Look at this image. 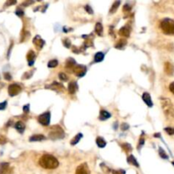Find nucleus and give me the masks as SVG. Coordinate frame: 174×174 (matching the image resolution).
<instances>
[{"label":"nucleus","instance_id":"f257e3e1","mask_svg":"<svg viewBox=\"0 0 174 174\" xmlns=\"http://www.w3.org/2000/svg\"><path fill=\"white\" fill-rule=\"evenodd\" d=\"M39 165L45 168V169H55L59 166V162L58 160L52 155L45 154L41 156L39 159Z\"/></svg>","mask_w":174,"mask_h":174},{"label":"nucleus","instance_id":"f03ea898","mask_svg":"<svg viewBox=\"0 0 174 174\" xmlns=\"http://www.w3.org/2000/svg\"><path fill=\"white\" fill-rule=\"evenodd\" d=\"M160 27L166 35H174V21L169 18L163 19L161 21Z\"/></svg>","mask_w":174,"mask_h":174},{"label":"nucleus","instance_id":"7ed1b4c3","mask_svg":"<svg viewBox=\"0 0 174 174\" xmlns=\"http://www.w3.org/2000/svg\"><path fill=\"white\" fill-rule=\"evenodd\" d=\"M162 105L163 111L166 117L174 120V105L171 100L168 99H163L162 100Z\"/></svg>","mask_w":174,"mask_h":174},{"label":"nucleus","instance_id":"20e7f679","mask_svg":"<svg viewBox=\"0 0 174 174\" xmlns=\"http://www.w3.org/2000/svg\"><path fill=\"white\" fill-rule=\"evenodd\" d=\"M49 137L51 139H54V140L61 139V138H63L65 137V132H64L61 127H60L59 125H55V126H53L50 128Z\"/></svg>","mask_w":174,"mask_h":174},{"label":"nucleus","instance_id":"39448f33","mask_svg":"<svg viewBox=\"0 0 174 174\" xmlns=\"http://www.w3.org/2000/svg\"><path fill=\"white\" fill-rule=\"evenodd\" d=\"M38 122L43 126H48L50 122V112H44L38 116Z\"/></svg>","mask_w":174,"mask_h":174},{"label":"nucleus","instance_id":"423d86ee","mask_svg":"<svg viewBox=\"0 0 174 174\" xmlns=\"http://www.w3.org/2000/svg\"><path fill=\"white\" fill-rule=\"evenodd\" d=\"M21 91V86L19 84H16V83H13L11 85H10L9 88H8L9 94L11 97L17 95Z\"/></svg>","mask_w":174,"mask_h":174},{"label":"nucleus","instance_id":"0eeeda50","mask_svg":"<svg viewBox=\"0 0 174 174\" xmlns=\"http://www.w3.org/2000/svg\"><path fill=\"white\" fill-rule=\"evenodd\" d=\"M73 72L77 76L81 77L83 76L87 72V68L85 65H76L73 69Z\"/></svg>","mask_w":174,"mask_h":174},{"label":"nucleus","instance_id":"6e6552de","mask_svg":"<svg viewBox=\"0 0 174 174\" xmlns=\"http://www.w3.org/2000/svg\"><path fill=\"white\" fill-rule=\"evenodd\" d=\"M76 174H90V170L87 163H83L79 165L76 170Z\"/></svg>","mask_w":174,"mask_h":174},{"label":"nucleus","instance_id":"1a4fd4ad","mask_svg":"<svg viewBox=\"0 0 174 174\" xmlns=\"http://www.w3.org/2000/svg\"><path fill=\"white\" fill-rule=\"evenodd\" d=\"M33 43H34V45L36 46V48H37V50H40L43 49V47L44 46V44H45V42H44V40L42 38V37H40V36H36V37H34V39H33Z\"/></svg>","mask_w":174,"mask_h":174},{"label":"nucleus","instance_id":"9d476101","mask_svg":"<svg viewBox=\"0 0 174 174\" xmlns=\"http://www.w3.org/2000/svg\"><path fill=\"white\" fill-rule=\"evenodd\" d=\"M164 70L165 72L169 76H173L174 73V65L170 62H166L164 65Z\"/></svg>","mask_w":174,"mask_h":174},{"label":"nucleus","instance_id":"9b49d317","mask_svg":"<svg viewBox=\"0 0 174 174\" xmlns=\"http://www.w3.org/2000/svg\"><path fill=\"white\" fill-rule=\"evenodd\" d=\"M76 65V61H75L74 59L69 58V59L66 61L65 68H66V70H68L69 72H73V69H74Z\"/></svg>","mask_w":174,"mask_h":174},{"label":"nucleus","instance_id":"f8f14e48","mask_svg":"<svg viewBox=\"0 0 174 174\" xmlns=\"http://www.w3.org/2000/svg\"><path fill=\"white\" fill-rule=\"evenodd\" d=\"M26 58H27L28 65H32L34 64V61H35V58H36V54H35V53H34L32 50H30V51L27 53Z\"/></svg>","mask_w":174,"mask_h":174},{"label":"nucleus","instance_id":"ddd939ff","mask_svg":"<svg viewBox=\"0 0 174 174\" xmlns=\"http://www.w3.org/2000/svg\"><path fill=\"white\" fill-rule=\"evenodd\" d=\"M142 99L144 100V102L149 106V107H152L153 106V102L151 100V97L148 93H144L142 95Z\"/></svg>","mask_w":174,"mask_h":174},{"label":"nucleus","instance_id":"4468645a","mask_svg":"<svg viewBox=\"0 0 174 174\" xmlns=\"http://www.w3.org/2000/svg\"><path fill=\"white\" fill-rule=\"evenodd\" d=\"M130 32H131V30L127 26H123L119 30V35H121L122 37H129L130 36Z\"/></svg>","mask_w":174,"mask_h":174},{"label":"nucleus","instance_id":"2eb2a0df","mask_svg":"<svg viewBox=\"0 0 174 174\" xmlns=\"http://www.w3.org/2000/svg\"><path fill=\"white\" fill-rule=\"evenodd\" d=\"M10 169V164L7 162H2L0 164V174H7Z\"/></svg>","mask_w":174,"mask_h":174},{"label":"nucleus","instance_id":"dca6fc26","mask_svg":"<svg viewBox=\"0 0 174 174\" xmlns=\"http://www.w3.org/2000/svg\"><path fill=\"white\" fill-rule=\"evenodd\" d=\"M78 88V86L76 84V82H71L68 85V92L71 94H74L76 92Z\"/></svg>","mask_w":174,"mask_h":174},{"label":"nucleus","instance_id":"f3484780","mask_svg":"<svg viewBox=\"0 0 174 174\" xmlns=\"http://www.w3.org/2000/svg\"><path fill=\"white\" fill-rule=\"evenodd\" d=\"M15 128L16 130L20 133H23V132L25 131V124L22 122H17L15 123Z\"/></svg>","mask_w":174,"mask_h":174},{"label":"nucleus","instance_id":"a211bd4d","mask_svg":"<svg viewBox=\"0 0 174 174\" xmlns=\"http://www.w3.org/2000/svg\"><path fill=\"white\" fill-rule=\"evenodd\" d=\"M110 117H111V113H109V112L106 111H100V120L105 121V120H107Z\"/></svg>","mask_w":174,"mask_h":174},{"label":"nucleus","instance_id":"6ab92c4d","mask_svg":"<svg viewBox=\"0 0 174 174\" xmlns=\"http://www.w3.org/2000/svg\"><path fill=\"white\" fill-rule=\"evenodd\" d=\"M127 162L129 163V164H131V165H133V166H137L138 167L139 166V165H138V163L137 160L134 158V156L133 155H129L128 157H127Z\"/></svg>","mask_w":174,"mask_h":174},{"label":"nucleus","instance_id":"aec40b11","mask_svg":"<svg viewBox=\"0 0 174 174\" xmlns=\"http://www.w3.org/2000/svg\"><path fill=\"white\" fill-rule=\"evenodd\" d=\"M45 136H43V134H37V135H33L29 138V140L31 142H34V141H41V140H44Z\"/></svg>","mask_w":174,"mask_h":174},{"label":"nucleus","instance_id":"412c9836","mask_svg":"<svg viewBox=\"0 0 174 174\" xmlns=\"http://www.w3.org/2000/svg\"><path fill=\"white\" fill-rule=\"evenodd\" d=\"M105 58V54L102 52H98L94 56V61L95 62H101Z\"/></svg>","mask_w":174,"mask_h":174},{"label":"nucleus","instance_id":"4be33fe9","mask_svg":"<svg viewBox=\"0 0 174 174\" xmlns=\"http://www.w3.org/2000/svg\"><path fill=\"white\" fill-rule=\"evenodd\" d=\"M96 143H97V145H98L100 148H104V147H105V145H106V142H105V140L103 138L101 137L97 138V139H96Z\"/></svg>","mask_w":174,"mask_h":174},{"label":"nucleus","instance_id":"5701e85b","mask_svg":"<svg viewBox=\"0 0 174 174\" xmlns=\"http://www.w3.org/2000/svg\"><path fill=\"white\" fill-rule=\"evenodd\" d=\"M82 138H83V134H82V133H78V134H77L76 136H75V137L73 138V139L71 141V144H72V145L76 144Z\"/></svg>","mask_w":174,"mask_h":174},{"label":"nucleus","instance_id":"b1692460","mask_svg":"<svg viewBox=\"0 0 174 174\" xmlns=\"http://www.w3.org/2000/svg\"><path fill=\"white\" fill-rule=\"evenodd\" d=\"M95 32L98 34V35H102L103 33V26L101 25V23H96L95 25Z\"/></svg>","mask_w":174,"mask_h":174},{"label":"nucleus","instance_id":"393cba45","mask_svg":"<svg viewBox=\"0 0 174 174\" xmlns=\"http://www.w3.org/2000/svg\"><path fill=\"white\" fill-rule=\"evenodd\" d=\"M126 44H127V41L125 39H121V40H119L118 43L116 45V48L119 49V50L122 49V48H124L125 46H126Z\"/></svg>","mask_w":174,"mask_h":174},{"label":"nucleus","instance_id":"a878e982","mask_svg":"<svg viewBox=\"0 0 174 174\" xmlns=\"http://www.w3.org/2000/svg\"><path fill=\"white\" fill-rule=\"evenodd\" d=\"M120 3H121V2H120V1H116V2H115V3H113V5H112L111 9V10H110V13L112 14V13L116 12V11L117 10V9H118V7H119Z\"/></svg>","mask_w":174,"mask_h":174},{"label":"nucleus","instance_id":"bb28decb","mask_svg":"<svg viewBox=\"0 0 174 174\" xmlns=\"http://www.w3.org/2000/svg\"><path fill=\"white\" fill-rule=\"evenodd\" d=\"M58 65V61L56 60H52L50 61V62L48 63V66L50 68H54V67H56Z\"/></svg>","mask_w":174,"mask_h":174},{"label":"nucleus","instance_id":"cd10ccee","mask_svg":"<svg viewBox=\"0 0 174 174\" xmlns=\"http://www.w3.org/2000/svg\"><path fill=\"white\" fill-rule=\"evenodd\" d=\"M122 149H124L125 151H127V152L132 150V147H131V145L128 144H122Z\"/></svg>","mask_w":174,"mask_h":174},{"label":"nucleus","instance_id":"c85d7f7f","mask_svg":"<svg viewBox=\"0 0 174 174\" xmlns=\"http://www.w3.org/2000/svg\"><path fill=\"white\" fill-rule=\"evenodd\" d=\"M165 131L169 134V135H173L174 134V128L173 127H166Z\"/></svg>","mask_w":174,"mask_h":174},{"label":"nucleus","instance_id":"c756f323","mask_svg":"<svg viewBox=\"0 0 174 174\" xmlns=\"http://www.w3.org/2000/svg\"><path fill=\"white\" fill-rule=\"evenodd\" d=\"M159 153H160V155L162 156V158H164V159H167V158H168L167 155L165 153V151H164L163 149H162V148H160V149H159Z\"/></svg>","mask_w":174,"mask_h":174},{"label":"nucleus","instance_id":"7c9ffc66","mask_svg":"<svg viewBox=\"0 0 174 174\" xmlns=\"http://www.w3.org/2000/svg\"><path fill=\"white\" fill-rule=\"evenodd\" d=\"M63 43H64L65 47H66V48H70V47H71V41H70L68 38H65V39H64V41H63Z\"/></svg>","mask_w":174,"mask_h":174},{"label":"nucleus","instance_id":"2f4dec72","mask_svg":"<svg viewBox=\"0 0 174 174\" xmlns=\"http://www.w3.org/2000/svg\"><path fill=\"white\" fill-rule=\"evenodd\" d=\"M59 77H60V79H61V81H63V82L67 81V79H68V76L65 74V73H60V74H59Z\"/></svg>","mask_w":174,"mask_h":174},{"label":"nucleus","instance_id":"473e14b6","mask_svg":"<svg viewBox=\"0 0 174 174\" xmlns=\"http://www.w3.org/2000/svg\"><path fill=\"white\" fill-rule=\"evenodd\" d=\"M131 9H132L131 5L128 4V3H126L124 5V7H123V11H124V12H128V11L131 10Z\"/></svg>","mask_w":174,"mask_h":174},{"label":"nucleus","instance_id":"72a5a7b5","mask_svg":"<svg viewBox=\"0 0 174 174\" xmlns=\"http://www.w3.org/2000/svg\"><path fill=\"white\" fill-rule=\"evenodd\" d=\"M7 142V138L4 137L3 135L0 134V144H4Z\"/></svg>","mask_w":174,"mask_h":174},{"label":"nucleus","instance_id":"f704fd0d","mask_svg":"<svg viewBox=\"0 0 174 174\" xmlns=\"http://www.w3.org/2000/svg\"><path fill=\"white\" fill-rule=\"evenodd\" d=\"M113 174H126V172L124 170H113L112 171Z\"/></svg>","mask_w":174,"mask_h":174},{"label":"nucleus","instance_id":"c9c22d12","mask_svg":"<svg viewBox=\"0 0 174 174\" xmlns=\"http://www.w3.org/2000/svg\"><path fill=\"white\" fill-rule=\"evenodd\" d=\"M7 106V101H4L3 103H0V111L4 110Z\"/></svg>","mask_w":174,"mask_h":174},{"label":"nucleus","instance_id":"e433bc0d","mask_svg":"<svg viewBox=\"0 0 174 174\" xmlns=\"http://www.w3.org/2000/svg\"><path fill=\"white\" fill-rule=\"evenodd\" d=\"M85 10H86V11H87L88 14H93V10H92V8H91L89 5H86V6H85Z\"/></svg>","mask_w":174,"mask_h":174},{"label":"nucleus","instance_id":"4c0bfd02","mask_svg":"<svg viewBox=\"0 0 174 174\" xmlns=\"http://www.w3.org/2000/svg\"><path fill=\"white\" fill-rule=\"evenodd\" d=\"M144 137H141L140 138V140H139V144H138V149H140V147L144 145Z\"/></svg>","mask_w":174,"mask_h":174},{"label":"nucleus","instance_id":"58836bf2","mask_svg":"<svg viewBox=\"0 0 174 174\" xmlns=\"http://www.w3.org/2000/svg\"><path fill=\"white\" fill-rule=\"evenodd\" d=\"M169 89H170V91H171V92L174 94V82L170 84V86H169Z\"/></svg>","mask_w":174,"mask_h":174},{"label":"nucleus","instance_id":"ea45409f","mask_svg":"<svg viewBox=\"0 0 174 174\" xmlns=\"http://www.w3.org/2000/svg\"><path fill=\"white\" fill-rule=\"evenodd\" d=\"M16 14L19 15V16H22V15L24 14V12H23L21 10H16Z\"/></svg>","mask_w":174,"mask_h":174},{"label":"nucleus","instance_id":"a19ab883","mask_svg":"<svg viewBox=\"0 0 174 174\" xmlns=\"http://www.w3.org/2000/svg\"><path fill=\"white\" fill-rule=\"evenodd\" d=\"M4 78L6 80H11V76H10V73H5L4 74Z\"/></svg>","mask_w":174,"mask_h":174},{"label":"nucleus","instance_id":"79ce46f5","mask_svg":"<svg viewBox=\"0 0 174 174\" xmlns=\"http://www.w3.org/2000/svg\"><path fill=\"white\" fill-rule=\"evenodd\" d=\"M128 128H129V126L127 124L123 123V124L122 125V130H127V129H128Z\"/></svg>","mask_w":174,"mask_h":174},{"label":"nucleus","instance_id":"37998d69","mask_svg":"<svg viewBox=\"0 0 174 174\" xmlns=\"http://www.w3.org/2000/svg\"><path fill=\"white\" fill-rule=\"evenodd\" d=\"M24 111L25 112L29 111V105H25V106H24Z\"/></svg>","mask_w":174,"mask_h":174},{"label":"nucleus","instance_id":"c03bdc74","mask_svg":"<svg viewBox=\"0 0 174 174\" xmlns=\"http://www.w3.org/2000/svg\"><path fill=\"white\" fill-rule=\"evenodd\" d=\"M172 163H173V166H174V162H172Z\"/></svg>","mask_w":174,"mask_h":174}]
</instances>
